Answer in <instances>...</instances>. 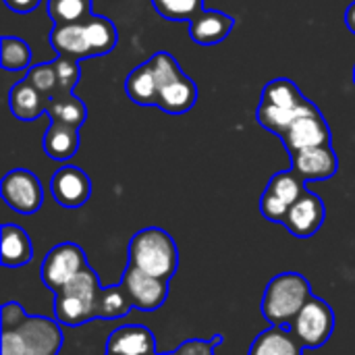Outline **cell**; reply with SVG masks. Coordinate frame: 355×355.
I'll use <instances>...</instances> for the list:
<instances>
[{"mask_svg":"<svg viewBox=\"0 0 355 355\" xmlns=\"http://www.w3.org/2000/svg\"><path fill=\"white\" fill-rule=\"evenodd\" d=\"M62 347L60 322L27 316L17 302L2 306V355H58Z\"/></svg>","mask_w":355,"mask_h":355,"instance_id":"obj_1","label":"cell"},{"mask_svg":"<svg viewBox=\"0 0 355 355\" xmlns=\"http://www.w3.org/2000/svg\"><path fill=\"white\" fill-rule=\"evenodd\" d=\"M48 40L58 56L81 60L112 52L119 42V33L110 19L94 15L83 23L54 25Z\"/></svg>","mask_w":355,"mask_h":355,"instance_id":"obj_2","label":"cell"},{"mask_svg":"<svg viewBox=\"0 0 355 355\" xmlns=\"http://www.w3.org/2000/svg\"><path fill=\"white\" fill-rule=\"evenodd\" d=\"M127 258L131 266L171 281L179 268V250L171 233L158 227H148L137 231L127 245Z\"/></svg>","mask_w":355,"mask_h":355,"instance_id":"obj_3","label":"cell"},{"mask_svg":"<svg viewBox=\"0 0 355 355\" xmlns=\"http://www.w3.org/2000/svg\"><path fill=\"white\" fill-rule=\"evenodd\" d=\"M312 104L314 102H310L291 79L279 77L266 83V87L262 89L256 119L264 129H268L277 137H283L291 123Z\"/></svg>","mask_w":355,"mask_h":355,"instance_id":"obj_4","label":"cell"},{"mask_svg":"<svg viewBox=\"0 0 355 355\" xmlns=\"http://www.w3.org/2000/svg\"><path fill=\"white\" fill-rule=\"evenodd\" d=\"M310 297L312 285L304 275L281 272L268 281L260 302V312L270 327H291Z\"/></svg>","mask_w":355,"mask_h":355,"instance_id":"obj_5","label":"cell"},{"mask_svg":"<svg viewBox=\"0 0 355 355\" xmlns=\"http://www.w3.org/2000/svg\"><path fill=\"white\" fill-rule=\"evenodd\" d=\"M102 285L92 266L83 268L71 283L54 293V318L62 327H83L96 318V302Z\"/></svg>","mask_w":355,"mask_h":355,"instance_id":"obj_6","label":"cell"},{"mask_svg":"<svg viewBox=\"0 0 355 355\" xmlns=\"http://www.w3.org/2000/svg\"><path fill=\"white\" fill-rule=\"evenodd\" d=\"M289 329L300 339L304 349H318L329 343L335 331V312L324 300L312 295Z\"/></svg>","mask_w":355,"mask_h":355,"instance_id":"obj_7","label":"cell"},{"mask_svg":"<svg viewBox=\"0 0 355 355\" xmlns=\"http://www.w3.org/2000/svg\"><path fill=\"white\" fill-rule=\"evenodd\" d=\"M87 266L89 264H87L85 252L77 243L67 241V243L54 245L46 254L42 268H40V275H42L44 285L56 293L58 289H62L67 283H71Z\"/></svg>","mask_w":355,"mask_h":355,"instance_id":"obj_8","label":"cell"},{"mask_svg":"<svg viewBox=\"0 0 355 355\" xmlns=\"http://www.w3.org/2000/svg\"><path fill=\"white\" fill-rule=\"evenodd\" d=\"M0 196L4 204L19 214H35L44 202V187L27 168L8 171L0 183Z\"/></svg>","mask_w":355,"mask_h":355,"instance_id":"obj_9","label":"cell"},{"mask_svg":"<svg viewBox=\"0 0 355 355\" xmlns=\"http://www.w3.org/2000/svg\"><path fill=\"white\" fill-rule=\"evenodd\" d=\"M168 283L171 281L152 277L131 264H127L121 279V285L125 287L133 310L139 312H156L158 308H162L168 297Z\"/></svg>","mask_w":355,"mask_h":355,"instance_id":"obj_10","label":"cell"},{"mask_svg":"<svg viewBox=\"0 0 355 355\" xmlns=\"http://www.w3.org/2000/svg\"><path fill=\"white\" fill-rule=\"evenodd\" d=\"M287 152H297V150H308V148H318V146H329L331 144V127L320 112L316 104H312L304 114H300L291 127L285 131L281 137Z\"/></svg>","mask_w":355,"mask_h":355,"instance_id":"obj_11","label":"cell"},{"mask_svg":"<svg viewBox=\"0 0 355 355\" xmlns=\"http://www.w3.org/2000/svg\"><path fill=\"white\" fill-rule=\"evenodd\" d=\"M50 191L56 204H60L62 208L75 210L87 204L92 196V181L85 171H81L79 166L67 164V166H60L52 175Z\"/></svg>","mask_w":355,"mask_h":355,"instance_id":"obj_12","label":"cell"},{"mask_svg":"<svg viewBox=\"0 0 355 355\" xmlns=\"http://www.w3.org/2000/svg\"><path fill=\"white\" fill-rule=\"evenodd\" d=\"M324 216H327V208L322 198L306 189L304 196L289 208L283 225L293 237L308 239L320 231V227L324 225Z\"/></svg>","mask_w":355,"mask_h":355,"instance_id":"obj_13","label":"cell"},{"mask_svg":"<svg viewBox=\"0 0 355 355\" xmlns=\"http://www.w3.org/2000/svg\"><path fill=\"white\" fill-rule=\"evenodd\" d=\"M291 168L306 181H327L337 175L339 158L333 146H318L291 152Z\"/></svg>","mask_w":355,"mask_h":355,"instance_id":"obj_14","label":"cell"},{"mask_svg":"<svg viewBox=\"0 0 355 355\" xmlns=\"http://www.w3.org/2000/svg\"><path fill=\"white\" fill-rule=\"evenodd\" d=\"M106 354L112 355H156V337L148 327L127 324L108 335Z\"/></svg>","mask_w":355,"mask_h":355,"instance_id":"obj_15","label":"cell"},{"mask_svg":"<svg viewBox=\"0 0 355 355\" xmlns=\"http://www.w3.org/2000/svg\"><path fill=\"white\" fill-rule=\"evenodd\" d=\"M235 27V19L223 10H202L189 21V35L200 46H214L229 37Z\"/></svg>","mask_w":355,"mask_h":355,"instance_id":"obj_16","label":"cell"},{"mask_svg":"<svg viewBox=\"0 0 355 355\" xmlns=\"http://www.w3.org/2000/svg\"><path fill=\"white\" fill-rule=\"evenodd\" d=\"M198 100V85L191 77L181 73L177 79H173L168 85H164L158 92L156 106L168 114H185L196 106Z\"/></svg>","mask_w":355,"mask_h":355,"instance_id":"obj_17","label":"cell"},{"mask_svg":"<svg viewBox=\"0 0 355 355\" xmlns=\"http://www.w3.org/2000/svg\"><path fill=\"white\" fill-rule=\"evenodd\" d=\"M33 258V245L27 231L19 225H2V241H0V262L6 268H21L29 264Z\"/></svg>","mask_w":355,"mask_h":355,"instance_id":"obj_18","label":"cell"},{"mask_svg":"<svg viewBox=\"0 0 355 355\" xmlns=\"http://www.w3.org/2000/svg\"><path fill=\"white\" fill-rule=\"evenodd\" d=\"M248 355H304V345L291 329L270 327L252 341Z\"/></svg>","mask_w":355,"mask_h":355,"instance_id":"obj_19","label":"cell"},{"mask_svg":"<svg viewBox=\"0 0 355 355\" xmlns=\"http://www.w3.org/2000/svg\"><path fill=\"white\" fill-rule=\"evenodd\" d=\"M8 106L19 121H35L46 114L48 98H44L27 79H21L8 92Z\"/></svg>","mask_w":355,"mask_h":355,"instance_id":"obj_20","label":"cell"},{"mask_svg":"<svg viewBox=\"0 0 355 355\" xmlns=\"http://www.w3.org/2000/svg\"><path fill=\"white\" fill-rule=\"evenodd\" d=\"M46 114L50 123H62L79 129L87 119V106L73 92H56L48 98Z\"/></svg>","mask_w":355,"mask_h":355,"instance_id":"obj_21","label":"cell"},{"mask_svg":"<svg viewBox=\"0 0 355 355\" xmlns=\"http://www.w3.org/2000/svg\"><path fill=\"white\" fill-rule=\"evenodd\" d=\"M79 150V131L62 123H50L44 135V152L52 160H71Z\"/></svg>","mask_w":355,"mask_h":355,"instance_id":"obj_22","label":"cell"},{"mask_svg":"<svg viewBox=\"0 0 355 355\" xmlns=\"http://www.w3.org/2000/svg\"><path fill=\"white\" fill-rule=\"evenodd\" d=\"M125 92L139 106H156V77L148 60L127 75Z\"/></svg>","mask_w":355,"mask_h":355,"instance_id":"obj_23","label":"cell"},{"mask_svg":"<svg viewBox=\"0 0 355 355\" xmlns=\"http://www.w3.org/2000/svg\"><path fill=\"white\" fill-rule=\"evenodd\" d=\"M131 310H133V304L121 283L100 289L98 302H96V318L119 320V318H125Z\"/></svg>","mask_w":355,"mask_h":355,"instance_id":"obj_24","label":"cell"},{"mask_svg":"<svg viewBox=\"0 0 355 355\" xmlns=\"http://www.w3.org/2000/svg\"><path fill=\"white\" fill-rule=\"evenodd\" d=\"M46 8L54 25H75L94 17L92 0H48Z\"/></svg>","mask_w":355,"mask_h":355,"instance_id":"obj_25","label":"cell"},{"mask_svg":"<svg viewBox=\"0 0 355 355\" xmlns=\"http://www.w3.org/2000/svg\"><path fill=\"white\" fill-rule=\"evenodd\" d=\"M264 191H268L270 196H275L277 200H281L283 204H287L291 208L304 196L306 179L300 177L293 168L291 171H281V173L272 175V179L268 181Z\"/></svg>","mask_w":355,"mask_h":355,"instance_id":"obj_26","label":"cell"},{"mask_svg":"<svg viewBox=\"0 0 355 355\" xmlns=\"http://www.w3.org/2000/svg\"><path fill=\"white\" fill-rule=\"evenodd\" d=\"M2 69L4 71H23L31 62V48L25 40L15 35H2Z\"/></svg>","mask_w":355,"mask_h":355,"instance_id":"obj_27","label":"cell"},{"mask_svg":"<svg viewBox=\"0 0 355 355\" xmlns=\"http://www.w3.org/2000/svg\"><path fill=\"white\" fill-rule=\"evenodd\" d=\"M152 4L168 21H193L204 10V0H152Z\"/></svg>","mask_w":355,"mask_h":355,"instance_id":"obj_28","label":"cell"},{"mask_svg":"<svg viewBox=\"0 0 355 355\" xmlns=\"http://www.w3.org/2000/svg\"><path fill=\"white\" fill-rule=\"evenodd\" d=\"M44 98H50L52 94L58 92V73H56V67L54 62H40V64H33L29 71H27V77H25Z\"/></svg>","mask_w":355,"mask_h":355,"instance_id":"obj_29","label":"cell"},{"mask_svg":"<svg viewBox=\"0 0 355 355\" xmlns=\"http://www.w3.org/2000/svg\"><path fill=\"white\" fill-rule=\"evenodd\" d=\"M56 73H58V92H73L81 71H79V60L75 58H67V56H58L54 60Z\"/></svg>","mask_w":355,"mask_h":355,"instance_id":"obj_30","label":"cell"},{"mask_svg":"<svg viewBox=\"0 0 355 355\" xmlns=\"http://www.w3.org/2000/svg\"><path fill=\"white\" fill-rule=\"evenodd\" d=\"M225 343L223 335H214L210 341H200V339H189L181 343L173 354L175 355H214V349Z\"/></svg>","mask_w":355,"mask_h":355,"instance_id":"obj_31","label":"cell"},{"mask_svg":"<svg viewBox=\"0 0 355 355\" xmlns=\"http://www.w3.org/2000/svg\"><path fill=\"white\" fill-rule=\"evenodd\" d=\"M40 2H42V0H4V4H6L10 10L21 12V15L35 10V8L40 6Z\"/></svg>","mask_w":355,"mask_h":355,"instance_id":"obj_32","label":"cell"},{"mask_svg":"<svg viewBox=\"0 0 355 355\" xmlns=\"http://www.w3.org/2000/svg\"><path fill=\"white\" fill-rule=\"evenodd\" d=\"M345 25L349 27L352 33H355V0L345 8Z\"/></svg>","mask_w":355,"mask_h":355,"instance_id":"obj_33","label":"cell"},{"mask_svg":"<svg viewBox=\"0 0 355 355\" xmlns=\"http://www.w3.org/2000/svg\"><path fill=\"white\" fill-rule=\"evenodd\" d=\"M156 355H160V354H156ZM162 355H175V354H162Z\"/></svg>","mask_w":355,"mask_h":355,"instance_id":"obj_34","label":"cell"},{"mask_svg":"<svg viewBox=\"0 0 355 355\" xmlns=\"http://www.w3.org/2000/svg\"><path fill=\"white\" fill-rule=\"evenodd\" d=\"M354 83H355V67H354Z\"/></svg>","mask_w":355,"mask_h":355,"instance_id":"obj_35","label":"cell"},{"mask_svg":"<svg viewBox=\"0 0 355 355\" xmlns=\"http://www.w3.org/2000/svg\"><path fill=\"white\" fill-rule=\"evenodd\" d=\"M106 355H112V354H106Z\"/></svg>","mask_w":355,"mask_h":355,"instance_id":"obj_36","label":"cell"}]
</instances>
